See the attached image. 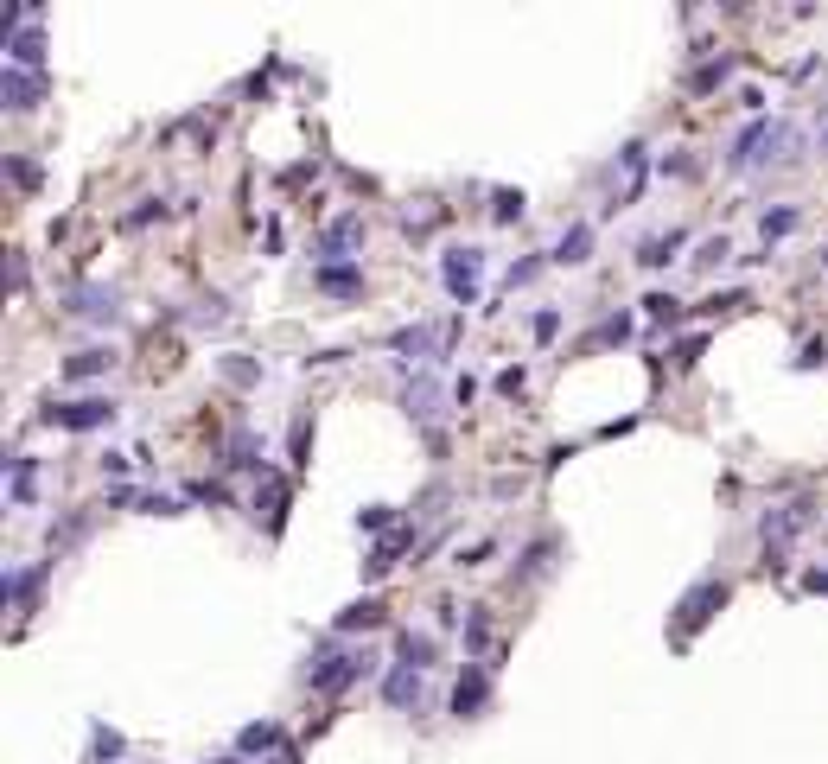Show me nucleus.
I'll list each match as a JSON object with an SVG mask.
<instances>
[{"label": "nucleus", "mask_w": 828, "mask_h": 764, "mask_svg": "<svg viewBox=\"0 0 828 764\" xmlns=\"http://www.w3.org/2000/svg\"><path fill=\"white\" fill-rule=\"evenodd\" d=\"M536 274H542V262H516V268L504 274V287L516 293V287H529V281H536Z\"/></svg>", "instance_id": "obj_41"}, {"label": "nucleus", "mask_w": 828, "mask_h": 764, "mask_svg": "<svg viewBox=\"0 0 828 764\" xmlns=\"http://www.w3.org/2000/svg\"><path fill=\"white\" fill-rule=\"evenodd\" d=\"M434 656H440V644L427 631H395V663L402 669H434Z\"/></svg>", "instance_id": "obj_12"}, {"label": "nucleus", "mask_w": 828, "mask_h": 764, "mask_svg": "<svg viewBox=\"0 0 828 764\" xmlns=\"http://www.w3.org/2000/svg\"><path fill=\"white\" fill-rule=\"evenodd\" d=\"M529 332H536V338L548 344V338L561 332V312H555V306H548V312H536V319H529Z\"/></svg>", "instance_id": "obj_39"}, {"label": "nucleus", "mask_w": 828, "mask_h": 764, "mask_svg": "<svg viewBox=\"0 0 828 764\" xmlns=\"http://www.w3.org/2000/svg\"><path fill=\"white\" fill-rule=\"evenodd\" d=\"M364 242V217L357 211H344V217H332L325 223V236H319V255H344V249H357Z\"/></svg>", "instance_id": "obj_13"}, {"label": "nucleus", "mask_w": 828, "mask_h": 764, "mask_svg": "<svg viewBox=\"0 0 828 764\" xmlns=\"http://www.w3.org/2000/svg\"><path fill=\"white\" fill-rule=\"evenodd\" d=\"M268 503V529H281V510H287V478L281 472H262V491H255V516Z\"/></svg>", "instance_id": "obj_20"}, {"label": "nucleus", "mask_w": 828, "mask_h": 764, "mask_svg": "<svg viewBox=\"0 0 828 764\" xmlns=\"http://www.w3.org/2000/svg\"><path fill=\"white\" fill-rule=\"evenodd\" d=\"M402 408H408V421H434V414H440V382L434 376H414L408 382V389H402Z\"/></svg>", "instance_id": "obj_11"}, {"label": "nucleus", "mask_w": 828, "mask_h": 764, "mask_svg": "<svg viewBox=\"0 0 828 764\" xmlns=\"http://www.w3.org/2000/svg\"><path fill=\"white\" fill-rule=\"evenodd\" d=\"M548 262H561V268H580V262H593V223H567L561 242L548 249Z\"/></svg>", "instance_id": "obj_9"}, {"label": "nucleus", "mask_w": 828, "mask_h": 764, "mask_svg": "<svg viewBox=\"0 0 828 764\" xmlns=\"http://www.w3.org/2000/svg\"><path fill=\"white\" fill-rule=\"evenodd\" d=\"M39 580H45V561H32V567H20V573H7V586H0V593H7V605H13V612H26V605H32V593H39Z\"/></svg>", "instance_id": "obj_17"}, {"label": "nucleus", "mask_w": 828, "mask_h": 764, "mask_svg": "<svg viewBox=\"0 0 828 764\" xmlns=\"http://www.w3.org/2000/svg\"><path fill=\"white\" fill-rule=\"evenodd\" d=\"M383 701L402 707V714H408V707H421V669H402V663H395L383 675Z\"/></svg>", "instance_id": "obj_14"}, {"label": "nucleus", "mask_w": 828, "mask_h": 764, "mask_svg": "<svg viewBox=\"0 0 828 764\" xmlns=\"http://www.w3.org/2000/svg\"><path fill=\"white\" fill-rule=\"evenodd\" d=\"M102 370H115V351H77V357H64V382H90Z\"/></svg>", "instance_id": "obj_21"}, {"label": "nucleus", "mask_w": 828, "mask_h": 764, "mask_svg": "<svg viewBox=\"0 0 828 764\" xmlns=\"http://www.w3.org/2000/svg\"><path fill=\"white\" fill-rule=\"evenodd\" d=\"M7 58H13V71H32V77H39L45 71V32L39 26L13 32V39H7Z\"/></svg>", "instance_id": "obj_10"}, {"label": "nucleus", "mask_w": 828, "mask_h": 764, "mask_svg": "<svg viewBox=\"0 0 828 764\" xmlns=\"http://www.w3.org/2000/svg\"><path fill=\"white\" fill-rule=\"evenodd\" d=\"M402 548H408V529H402V535H389V542H376V554L364 561V580H383V573L395 567V554H402Z\"/></svg>", "instance_id": "obj_26"}, {"label": "nucleus", "mask_w": 828, "mask_h": 764, "mask_svg": "<svg viewBox=\"0 0 828 764\" xmlns=\"http://www.w3.org/2000/svg\"><path fill=\"white\" fill-rule=\"evenodd\" d=\"M695 357H701V338H682L676 344V370H695Z\"/></svg>", "instance_id": "obj_42"}, {"label": "nucleus", "mask_w": 828, "mask_h": 764, "mask_svg": "<svg viewBox=\"0 0 828 764\" xmlns=\"http://www.w3.org/2000/svg\"><path fill=\"white\" fill-rule=\"evenodd\" d=\"M797 223H803L797 204H778V211H765V217H758V236H765V242H778V236L797 230Z\"/></svg>", "instance_id": "obj_24"}, {"label": "nucleus", "mask_w": 828, "mask_h": 764, "mask_svg": "<svg viewBox=\"0 0 828 764\" xmlns=\"http://www.w3.org/2000/svg\"><path fill=\"white\" fill-rule=\"evenodd\" d=\"M491 217L497 223H516V217H523V191H497V198H491Z\"/></svg>", "instance_id": "obj_35"}, {"label": "nucleus", "mask_w": 828, "mask_h": 764, "mask_svg": "<svg viewBox=\"0 0 828 764\" xmlns=\"http://www.w3.org/2000/svg\"><path fill=\"white\" fill-rule=\"evenodd\" d=\"M141 510H147V516H179L185 503H179V497H160V491H153V497H141Z\"/></svg>", "instance_id": "obj_40"}, {"label": "nucleus", "mask_w": 828, "mask_h": 764, "mask_svg": "<svg viewBox=\"0 0 828 764\" xmlns=\"http://www.w3.org/2000/svg\"><path fill=\"white\" fill-rule=\"evenodd\" d=\"M822 153H828V134H822Z\"/></svg>", "instance_id": "obj_48"}, {"label": "nucleus", "mask_w": 828, "mask_h": 764, "mask_svg": "<svg viewBox=\"0 0 828 764\" xmlns=\"http://www.w3.org/2000/svg\"><path fill=\"white\" fill-rule=\"evenodd\" d=\"M727 255H733V242H727V236H707L701 249H695V268H714V262H727Z\"/></svg>", "instance_id": "obj_34"}, {"label": "nucleus", "mask_w": 828, "mask_h": 764, "mask_svg": "<svg viewBox=\"0 0 828 764\" xmlns=\"http://www.w3.org/2000/svg\"><path fill=\"white\" fill-rule=\"evenodd\" d=\"M478 274H485V249H446L440 255V281H446V293H453L459 306L478 300Z\"/></svg>", "instance_id": "obj_5"}, {"label": "nucleus", "mask_w": 828, "mask_h": 764, "mask_svg": "<svg viewBox=\"0 0 828 764\" xmlns=\"http://www.w3.org/2000/svg\"><path fill=\"white\" fill-rule=\"evenodd\" d=\"M364 675H376V656H370V650L319 644V650H313V663H306V688H313V694H338V688L364 682Z\"/></svg>", "instance_id": "obj_1"}, {"label": "nucleus", "mask_w": 828, "mask_h": 764, "mask_svg": "<svg viewBox=\"0 0 828 764\" xmlns=\"http://www.w3.org/2000/svg\"><path fill=\"white\" fill-rule=\"evenodd\" d=\"M727 593H733L727 580H701V586H688V593H682V605H676V624H669V637H676V644H688V637H695L701 624L714 618L720 605H727Z\"/></svg>", "instance_id": "obj_3"}, {"label": "nucleus", "mask_w": 828, "mask_h": 764, "mask_svg": "<svg viewBox=\"0 0 828 764\" xmlns=\"http://www.w3.org/2000/svg\"><path fill=\"white\" fill-rule=\"evenodd\" d=\"M83 535H90V516H64V523H51V535H45V542L64 554V548H77Z\"/></svg>", "instance_id": "obj_27"}, {"label": "nucleus", "mask_w": 828, "mask_h": 764, "mask_svg": "<svg viewBox=\"0 0 828 764\" xmlns=\"http://www.w3.org/2000/svg\"><path fill=\"white\" fill-rule=\"evenodd\" d=\"M39 421H45V427H64V433H96V427H109V421H115V402H109V395L51 402V408H39Z\"/></svg>", "instance_id": "obj_4"}, {"label": "nucleus", "mask_w": 828, "mask_h": 764, "mask_svg": "<svg viewBox=\"0 0 828 764\" xmlns=\"http://www.w3.org/2000/svg\"><path fill=\"white\" fill-rule=\"evenodd\" d=\"M548 554H555V542H548V535H542V542H529V548H523V567H516V580H542V573H548Z\"/></svg>", "instance_id": "obj_28"}, {"label": "nucleus", "mask_w": 828, "mask_h": 764, "mask_svg": "<svg viewBox=\"0 0 828 764\" xmlns=\"http://www.w3.org/2000/svg\"><path fill=\"white\" fill-rule=\"evenodd\" d=\"M625 338H631V319L618 312V319H599L593 332L580 338V351H612V344H625Z\"/></svg>", "instance_id": "obj_22"}, {"label": "nucleus", "mask_w": 828, "mask_h": 764, "mask_svg": "<svg viewBox=\"0 0 828 764\" xmlns=\"http://www.w3.org/2000/svg\"><path fill=\"white\" fill-rule=\"evenodd\" d=\"M644 312H650L657 325H676V319H682V300H676V293H650V300H644Z\"/></svg>", "instance_id": "obj_31"}, {"label": "nucleus", "mask_w": 828, "mask_h": 764, "mask_svg": "<svg viewBox=\"0 0 828 764\" xmlns=\"http://www.w3.org/2000/svg\"><path fill=\"white\" fill-rule=\"evenodd\" d=\"M217 764H243V758H217Z\"/></svg>", "instance_id": "obj_47"}, {"label": "nucleus", "mask_w": 828, "mask_h": 764, "mask_svg": "<svg viewBox=\"0 0 828 764\" xmlns=\"http://www.w3.org/2000/svg\"><path fill=\"white\" fill-rule=\"evenodd\" d=\"M274 745H281V726H274V720H255V726H243V733H236V758L274 752Z\"/></svg>", "instance_id": "obj_23"}, {"label": "nucleus", "mask_w": 828, "mask_h": 764, "mask_svg": "<svg viewBox=\"0 0 828 764\" xmlns=\"http://www.w3.org/2000/svg\"><path fill=\"white\" fill-rule=\"evenodd\" d=\"M816 363H828V344H803V357H797V370H816Z\"/></svg>", "instance_id": "obj_45"}, {"label": "nucleus", "mask_w": 828, "mask_h": 764, "mask_svg": "<svg viewBox=\"0 0 828 764\" xmlns=\"http://www.w3.org/2000/svg\"><path fill=\"white\" fill-rule=\"evenodd\" d=\"M223 376H230L236 389H255V382H262V363L255 357H223Z\"/></svg>", "instance_id": "obj_30"}, {"label": "nucleus", "mask_w": 828, "mask_h": 764, "mask_svg": "<svg viewBox=\"0 0 828 764\" xmlns=\"http://www.w3.org/2000/svg\"><path fill=\"white\" fill-rule=\"evenodd\" d=\"M64 312H71V319L115 325V319H122V287H102V281H90V287H71V293H64Z\"/></svg>", "instance_id": "obj_6"}, {"label": "nucleus", "mask_w": 828, "mask_h": 764, "mask_svg": "<svg viewBox=\"0 0 828 764\" xmlns=\"http://www.w3.org/2000/svg\"><path fill=\"white\" fill-rule=\"evenodd\" d=\"M7 172H13V179H20L26 191H32V185H39V166H32V160H7Z\"/></svg>", "instance_id": "obj_43"}, {"label": "nucleus", "mask_w": 828, "mask_h": 764, "mask_svg": "<svg viewBox=\"0 0 828 764\" xmlns=\"http://www.w3.org/2000/svg\"><path fill=\"white\" fill-rule=\"evenodd\" d=\"M39 96H45V77H32V71H0V102H7L13 115H32L39 109Z\"/></svg>", "instance_id": "obj_7"}, {"label": "nucleus", "mask_w": 828, "mask_h": 764, "mask_svg": "<svg viewBox=\"0 0 828 764\" xmlns=\"http://www.w3.org/2000/svg\"><path fill=\"white\" fill-rule=\"evenodd\" d=\"M319 287H325V293H357V287H364V268L332 262V268H319Z\"/></svg>", "instance_id": "obj_25"}, {"label": "nucleus", "mask_w": 828, "mask_h": 764, "mask_svg": "<svg viewBox=\"0 0 828 764\" xmlns=\"http://www.w3.org/2000/svg\"><path fill=\"white\" fill-rule=\"evenodd\" d=\"M389 523H395L389 503H370V510H357V529H389Z\"/></svg>", "instance_id": "obj_36"}, {"label": "nucleus", "mask_w": 828, "mask_h": 764, "mask_svg": "<svg viewBox=\"0 0 828 764\" xmlns=\"http://www.w3.org/2000/svg\"><path fill=\"white\" fill-rule=\"evenodd\" d=\"M128 752V745H122V733H109V726H96V733H90V758L102 764V758H122Z\"/></svg>", "instance_id": "obj_32"}, {"label": "nucleus", "mask_w": 828, "mask_h": 764, "mask_svg": "<svg viewBox=\"0 0 828 764\" xmlns=\"http://www.w3.org/2000/svg\"><path fill=\"white\" fill-rule=\"evenodd\" d=\"M682 230H663V236H644V242H637V262H644V268H669V255H676L682 249Z\"/></svg>", "instance_id": "obj_19"}, {"label": "nucleus", "mask_w": 828, "mask_h": 764, "mask_svg": "<svg viewBox=\"0 0 828 764\" xmlns=\"http://www.w3.org/2000/svg\"><path fill=\"white\" fill-rule=\"evenodd\" d=\"M523 389H529V370H504V376H497V395H504V402H516Z\"/></svg>", "instance_id": "obj_37"}, {"label": "nucleus", "mask_w": 828, "mask_h": 764, "mask_svg": "<svg viewBox=\"0 0 828 764\" xmlns=\"http://www.w3.org/2000/svg\"><path fill=\"white\" fill-rule=\"evenodd\" d=\"M153 217H166V204H160V198H141V204H134V211L122 217V230H147Z\"/></svg>", "instance_id": "obj_33"}, {"label": "nucleus", "mask_w": 828, "mask_h": 764, "mask_svg": "<svg viewBox=\"0 0 828 764\" xmlns=\"http://www.w3.org/2000/svg\"><path fill=\"white\" fill-rule=\"evenodd\" d=\"M389 351H395V357H446L440 344H434V332H427V325H402V332L389 338Z\"/></svg>", "instance_id": "obj_18"}, {"label": "nucleus", "mask_w": 828, "mask_h": 764, "mask_svg": "<svg viewBox=\"0 0 828 764\" xmlns=\"http://www.w3.org/2000/svg\"><path fill=\"white\" fill-rule=\"evenodd\" d=\"M809 523H816V497H797V503L765 510V523H758V535H765V567H784V548L797 542Z\"/></svg>", "instance_id": "obj_2"}, {"label": "nucleus", "mask_w": 828, "mask_h": 764, "mask_svg": "<svg viewBox=\"0 0 828 764\" xmlns=\"http://www.w3.org/2000/svg\"><path fill=\"white\" fill-rule=\"evenodd\" d=\"M491 644V624H485V612H472V624H465V650H485Z\"/></svg>", "instance_id": "obj_38"}, {"label": "nucleus", "mask_w": 828, "mask_h": 764, "mask_svg": "<svg viewBox=\"0 0 828 764\" xmlns=\"http://www.w3.org/2000/svg\"><path fill=\"white\" fill-rule=\"evenodd\" d=\"M376 624H389V612H383L376 599H357V605H344V612H338L332 631H338V637H351V631H376Z\"/></svg>", "instance_id": "obj_16"}, {"label": "nucleus", "mask_w": 828, "mask_h": 764, "mask_svg": "<svg viewBox=\"0 0 828 764\" xmlns=\"http://www.w3.org/2000/svg\"><path fill=\"white\" fill-rule=\"evenodd\" d=\"M13 26L26 32V7H13V0H7V7H0V32H13Z\"/></svg>", "instance_id": "obj_44"}, {"label": "nucleus", "mask_w": 828, "mask_h": 764, "mask_svg": "<svg viewBox=\"0 0 828 764\" xmlns=\"http://www.w3.org/2000/svg\"><path fill=\"white\" fill-rule=\"evenodd\" d=\"M733 306H746V293H714L707 300V312H733Z\"/></svg>", "instance_id": "obj_46"}, {"label": "nucleus", "mask_w": 828, "mask_h": 764, "mask_svg": "<svg viewBox=\"0 0 828 764\" xmlns=\"http://www.w3.org/2000/svg\"><path fill=\"white\" fill-rule=\"evenodd\" d=\"M223 465H230V472H262V440H255L249 427H236L230 446H223Z\"/></svg>", "instance_id": "obj_15"}, {"label": "nucleus", "mask_w": 828, "mask_h": 764, "mask_svg": "<svg viewBox=\"0 0 828 764\" xmlns=\"http://www.w3.org/2000/svg\"><path fill=\"white\" fill-rule=\"evenodd\" d=\"M485 701H491V669H465L459 675V688H453V714L459 720H478V714H485Z\"/></svg>", "instance_id": "obj_8"}, {"label": "nucleus", "mask_w": 828, "mask_h": 764, "mask_svg": "<svg viewBox=\"0 0 828 764\" xmlns=\"http://www.w3.org/2000/svg\"><path fill=\"white\" fill-rule=\"evenodd\" d=\"M727 71H733V58H714V64H701V71L688 77V90H695V96H707V90H720V83H727Z\"/></svg>", "instance_id": "obj_29"}]
</instances>
